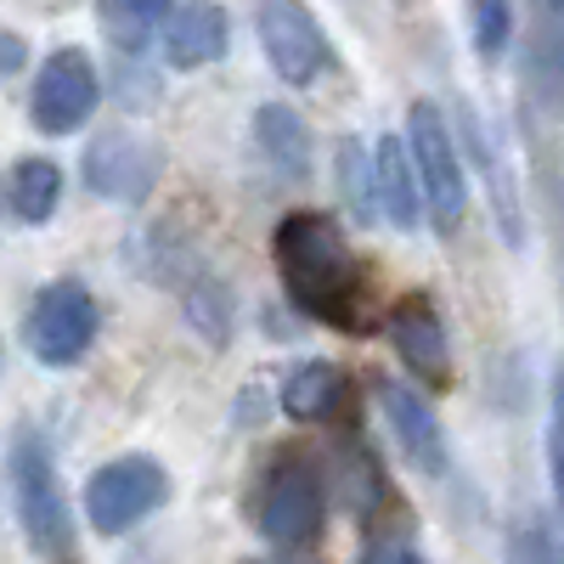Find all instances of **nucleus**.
<instances>
[{"instance_id":"nucleus-8","label":"nucleus","mask_w":564,"mask_h":564,"mask_svg":"<svg viewBox=\"0 0 564 564\" xmlns=\"http://www.w3.org/2000/svg\"><path fill=\"white\" fill-rule=\"evenodd\" d=\"M85 175L102 198H119V204H135L153 193L159 181V148L148 135H130V130H108L85 148Z\"/></svg>"},{"instance_id":"nucleus-15","label":"nucleus","mask_w":564,"mask_h":564,"mask_svg":"<svg viewBox=\"0 0 564 564\" xmlns=\"http://www.w3.org/2000/svg\"><path fill=\"white\" fill-rule=\"evenodd\" d=\"M282 406L300 423H322L345 406V372L334 361H305L289 384H282Z\"/></svg>"},{"instance_id":"nucleus-3","label":"nucleus","mask_w":564,"mask_h":564,"mask_svg":"<svg viewBox=\"0 0 564 564\" xmlns=\"http://www.w3.org/2000/svg\"><path fill=\"white\" fill-rule=\"evenodd\" d=\"M12 491H18V520H23L29 542L40 553H68L74 525H68L63 480L52 468V452H45L34 435H18V446H12Z\"/></svg>"},{"instance_id":"nucleus-7","label":"nucleus","mask_w":564,"mask_h":564,"mask_svg":"<svg viewBox=\"0 0 564 564\" xmlns=\"http://www.w3.org/2000/svg\"><path fill=\"white\" fill-rule=\"evenodd\" d=\"M254 29H260V45L271 68L289 79V85H311L327 63V40L316 29V18L305 7H294V0H271V7L254 12Z\"/></svg>"},{"instance_id":"nucleus-12","label":"nucleus","mask_w":564,"mask_h":564,"mask_svg":"<svg viewBox=\"0 0 564 564\" xmlns=\"http://www.w3.org/2000/svg\"><path fill=\"white\" fill-rule=\"evenodd\" d=\"M379 401H384V417H390L395 441L406 446V457H412L417 468H430V475H435V468L446 463V441H441L435 412L423 406V395H412L406 384H384Z\"/></svg>"},{"instance_id":"nucleus-14","label":"nucleus","mask_w":564,"mask_h":564,"mask_svg":"<svg viewBox=\"0 0 564 564\" xmlns=\"http://www.w3.org/2000/svg\"><path fill=\"white\" fill-rule=\"evenodd\" d=\"M63 204V170L52 159H23L12 164V181H7V209L23 220V226H40L52 220Z\"/></svg>"},{"instance_id":"nucleus-23","label":"nucleus","mask_w":564,"mask_h":564,"mask_svg":"<svg viewBox=\"0 0 564 564\" xmlns=\"http://www.w3.org/2000/svg\"><path fill=\"white\" fill-rule=\"evenodd\" d=\"M361 564H423V558H417L406 542H379V547H372Z\"/></svg>"},{"instance_id":"nucleus-10","label":"nucleus","mask_w":564,"mask_h":564,"mask_svg":"<svg viewBox=\"0 0 564 564\" xmlns=\"http://www.w3.org/2000/svg\"><path fill=\"white\" fill-rule=\"evenodd\" d=\"M390 339L401 350V361L417 372V379H430V384H446L452 379V367H446V327L435 316V305L412 294L390 311Z\"/></svg>"},{"instance_id":"nucleus-9","label":"nucleus","mask_w":564,"mask_h":564,"mask_svg":"<svg viewBox=\"0 0 564 564\" xmlns=\"http://www.w3.org/2000/svg\"><path fill=\"white\" fill-rule=\"evenodd\" d=\"M322 525V480L305 463H282L271 468L265 497H260V531L271 542H305Z\"/></svg>"},{"instance_id":"nucleus-20","label":"nucleus","mask_w":564,"mask_h":564,"mask_svg":"<svg viewBox=\"0 0 564 564\" xmlns=\"http://www.w3.org/2000/svg\"><path fill=\"white\" fill-rule=\"evenodd\" d=\"M475 40H480L486 57H497L502 40H508V7H480L475 12Z\"/></svg>"},{"instance_id":"nucleus-1","label":"nucleus","mask_w":564,"mask_h":564,"mask_svg":"<svg viewBox=\"0 0 564 564\" xmlns=\"http://www.w3.org/2000/svg\"><path fill=\"white\" fill-rule=\"evenodd\" d=\"M276 265H282V282L300 311L311 316H327L339 327H361L356 316V294H361V276H356V260L339 238V226L327 215H289L276 226Z\"/></svg>"},{"instance_id":"nucleus-4","label":"nucleus","mask_w":564,"mask_h":564,"mask_svg":"<svg viewBox=\"0 0 564 564\" xmlns=\"http://www.w3.org/2000/svg\"><path fill=\"white\" fill-rule=\"evenodd\" d=\"M170 497V480L153 457H119L108 468H97L85 486V513L102 536H119L130 525H141L148 513Z\"/></svg>"},{"instance_id":"nucleus-2","label":"nucleus","mask_w":564,"mask_h":564,"mask_svg":"<svg viewBox=\"0 0 564 564\" xmlns=\"http://www.w3.org/2000/svg\"><path fill=\"white\" fill-rule=\"evenodd\" d=\"M406 148H412V164L423 181V204H430L441 231H452L468 209V186H463V159H457V141H452L441 108L417 102L406 113Z\"/></svg>"},{"instance_id":"nucleus-16","label":"nucleus","mask_w":564,"mask_h":564,"mask_svg":"<svg viewBox=\"0 0 564 564\" xmlns=\"http://www.w3.org/2000/svg\"><path fill=\"white\" fill-rule=\"evenodd\" d=\"M254 130H260V153L271 159V170H282V175H305V164H311V141H305V124H300V113L294 108H260L254 113Z\"/></svg>"},{"instance_id":"nucleus-13","label":"nucleus","mask_w":564,"mask_h":564,"mask_svg":"<svg viewBox=\"0 0 564 564\" xmlns=\"http://www.w3.org/2000/svg\"><path fill=\"white\" fill-rule=\"evenodd\" d=\"M406 153L412 148L401 135L379 141V204H384V220H395V226H417V209H423V181Z\"/></svg>"},{"instance_id":"nucleus-6","label":"nucleus","mask_w":564,"mask_h":564,"mask_svg":"<svg viewBox=\"0 0 564 564\" xmlns=\"http://www.w3.org/2000/svg\"><path fill=\"white\" fill-rule=\"evenodd\" d=\"M102 85H97V68H90L85 52H57L45 57L40 79H34V124L52 130V135H68L90 119L97 108Z\"/></svg>"},{"instance_id":"nucleus-19","label":"nucleus","mask_w":564,"mask_h":564,"mask_svg":"<svg viewBox=\"0 0 564 564\" xmlns=\"http://www.w3.org/2000/svg\"><path fill=\"white\" fill-rule=\"evenodd\" d=\"M170 12H159V7H108L102 12V23L119 34V45H141V29L148 23H164Z\"/></svg>"},{"instance_id":"nucleus-11","label":"nucleus","mask_w":564,"mask_h":564,"mask_svg":"<svg viewBox=\"0 0 564 564\" xmlns=\"http://www.w3.org/2000/svg\"><path fill=\"white\" fill-rule=\"evenodd\" d=\"M226 40H231V29H226L220 7H175L164 18V63L181 74L204 68V63L226 57Z\"/></svg>"},{"instance_id":"nucleus-18","label":"nucleus","mask_w":564,"mask_h":564,"mask_svg":"<svg viewBox=\"0 0 564 564\" xmlns=\"http://www.w3.org/2000/svg\"><path fill=\"white\" fill-rule=\"evenodd\" d=\"M547 23H553V34L536 29V79L547 90V102L564 108V12H553Z\"/></svg>"},{"instance_id":"nucleus-5","label":"nucleus","mask_w":564,"mask_h":564,"mask_svg":"<svg viewBox=\"0 0 564 564\" xmlns=\"http://www.w3.org/2000/svg\"><path fill=\"white\" fill-rule=\"evenodd\" d=\"M29 350L45 361V367H74L90 339H97V300H90L79 282H52L34 311H29Z\"/></svg>"},{"instance_id":"nucleus-24","label":"nucleus","mask_w":564,"mask_h":564,"mask_svg":"<svg viewBox=\"0 0 564 564\" xmlns=\"http://www.w3.org/2000/svg\"><path fill=\"white\" fill-rule=\"evenodd\" d=\"M23 63V40L18 34H0V68H18Z\"/></svg>"},{"instance_id":"nucleus-17","label":"nucleus","mask_w":564,"mask_h":564,"mask_svg":"<svg viewBox=\"0 0 564 564\" xmlns=\"http://www.w3.org/2000/svg\"><path fill=\"white\" fill-rule=\"evenodd\" d=\"M339 186H345V198L361 220L384 215V204H379V159H367V148L356 135L339 141Z\"/></svg>"},{"instance_id":"nucleus-21","label":"nucleus","mask_w":564,"mask_h":564,"mask_svg":"<svg viewBox=\"0 0 564 564\" xmlns=\"http://www.w3.org/2000/svg\"><path fill=\"white\" fill-rule=\"evenodd\" d=\"M513 564H553L547 531H520V542H513Z\"/></svg>"},{"instance_id":"nucleus-22","label":"nucleus","mask_w":564,"mask_h":564,"mask_svg":"<svg viewBox=\"0 0 564 564\" xmlns=\"http://www.w3.org/2000/svg\"><path fill=\"white\" fill-rule=\"evenodd\" d=\"M553 480H558V491H564V379H558V390H553Z\"/></svg>"}]
</instances>
